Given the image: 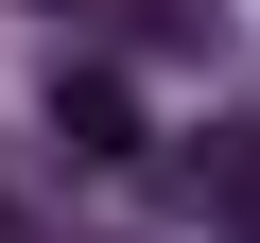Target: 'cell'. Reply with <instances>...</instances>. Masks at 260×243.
<instances>
[{"instance_id":"cell-1","label":"cell","mask_w":260,"mask_h":243,"mask_svg":"<svg viewBox=\"0 0 260 243\" xmlns=\"http://www.w3.org/2000/svg\"><path fill=\"white\" fill-rule=\"evenodd\" d=\"M52 139H70V157H139V87H121V52H70V70H52Z\"/></svg>"},{"instance_id":"cell-2","label":"cell","mask_w":260,"mask_h":243,"mask_svg":"<svg viewBox=\"0 0 260 243\" xmlns=\"http://www.w3.org/2000/svg\"><path fill=\"white\" fill-rule=\"evenodd\" d=\"M174 191H191V208H260V122H225V139H191V157H174Z\"/></svg>"},{"instance_id":"cell-3","label":"cell","mask_w":260,"mask_h":243,"mask_svg":"<svg viewBox=\"0 0 260 243\" xmlns=\"http://www.w3.org/2000/svg\"><path fill=\"white\" fill-rule=\"evenodd\" d=\"M121 52H156V70H191V52H208V0H121Z\"/></svg>"},{"instance_id":"cell-4","label":"cell","mask_w":260,"mask_h":243,"mask_svg":"<svg viewBox=\"0 0 260 243\" xmlns=\"http://www.w3.org/2000/svg\"><path fill=\"white\" fill-rule=\"evenodd\" d=\"M243 243H260V208H243Z\"/></svg>"}]
</instances>
